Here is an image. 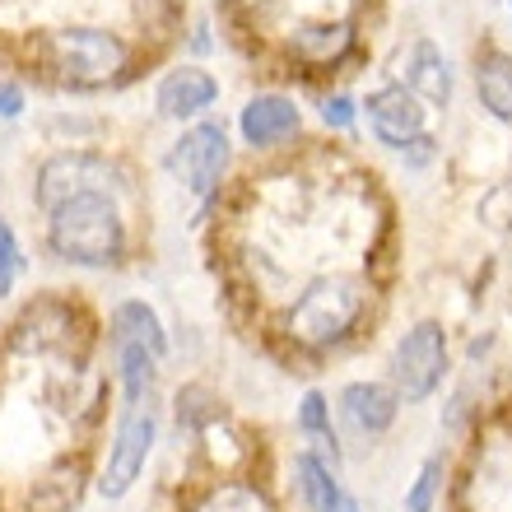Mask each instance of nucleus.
Listing matches in <instances>:
<instances>
[{"label": "nucleus", "instance_id": "35", "mask_svg": "<svg viewBox=\"0 0 512 512\" xmlns=\"http://www.w3.org/2000/svg\"><path fill=\"white\" fill-rule=\"evenodd\" d=\"M508 19H512V0H508Z\"/></svg>", "mask_w": 512, "mask_h": 512}, {"label": "nucleus", "instance_id": "1", "mask_svg": "<svg viewBox=\"0 0 512 512\" xmlns=\"http://www.w3.org/2000/svg\"><path fill=\"white\" fill-rule=\"evenodd\" d=\"M382 284L368 266H326L298 280L266 312L261 336L266 350L289 368L331 364L354 345H364L378 326Z\"/></svg>", "mask_w": 512, "mask_h": 512}, {"label": "nucleus", "instance_id": "23", "mask_svg": "<svg viewBox=\"0 0 512 512\" xmlns=\"http://www.w3.org/2000/svg\"><path fill=\"white\" fill-rule=\"evenodd\" d=\"M191 512H275L270 494L243 475H215V485L191 503Z\"/></svg>", "mask_w": 512, "mask_h": 512}, {"label": "nucleus", "instance_id": "22", "mask_svg": "<svg viewBox=\"0 0 512 512\" xmlns=\"http://www.w3.org/2000/svg\"><path fill=\"white\" fill-rule=\"evenodd\" d=\"M289 480H294V494L308 512H322L326 503L345 489L340 485V471H331L326 461H317L308 447H298L294 457H289Z\"/></svg>", "mask_w": 512, "mask_h": 512}, {"label": "nucleus", "instance_id": "21", "mask_svg": "<svg viewBox=\"0 0 512 512\" xmlns=\"http://www.w3.org/2000/svg\"><path fill=\"white\" fill-rule=\"evenodd\" d=\"M42 140L52 149H66V145H108L112 122L98 117V112H84V108H56L52 117H42Z\"/></svg>", "mask_w": 512, "mask_h": 512}, {"label": "nucleus", "instance_id": "13", "mask_svg": "<svg viewBox=\"0 0 512 512\" xmlns=\"http://www.w3.org/2000/svg\"><path fill=\"white\" fill-rule=\"evenodd\" d=\"M387 75L396 84H405L424 108H433V117H443V112L457 103V66H452V56L443 52V42L429 38V33L405 38L401 47L391 52Z\"/></svg>", "mask_w": 512, "mask_h": 512}, {"label": "nucleus", "instance_id": "12", "mask_svg": "<svg viewBox=\"0 0 512 512\" xmlns=\"http://www.w3.org/2000/svg\"><path fill=\"white\" fill-rule=\"evenodd\" d=\"M331 405H336V433L345 438V447L382 443V438L396 433V424L405 415V401L382 373L378 378H345L331 391Z\"/></svg>", "mask_w": 512, "mask_h": 512}, {"label": "nucleus", "instance_id": "28", "mask_svg": "<svg viewBox=\"0 0 512 512\" xmlns=\"http://www.w3.org/2000/svg\"><path fill=\"white\" fill-rule=\"evenodd\" d=\"M391 159H396V168H401V173H429L433 163L443 159V135H438V131L415 135V140H405Z\"/></svg>", "mask_w": 512, "mask_h": 512}, {"label": "nucleus", "instance_id": "24", "mask_svg": "<svg viewBox=\"0 0 512 512\" xmlns=\"http://www.w3.org/2000/svg\"><path fill=\"white\" fill-rule=\"evenodd\" d=\"M447 489V457L443 452H429L419 461V471L410 475V485L401 494V512H438Z\"/></svg>", "mask_w": 512, "mask_h": 512}, {"label": "nucleus", "instance_id": "2", "mask_svg": "<svg viewBox=\"0 0 512 512\" xmlns=\"http://www.w3.org/2000/svg\"><path fill=\"white\" fill-rule=\"evenodd\" d=\"M149 47L154 42L135 38L117 24H94V19H70L56 28L28 33L24 52L47 84L61 94H122L145 75Z\"/></svg>", "mask_w": 512, "mask_h": 512}, {"label": "nucleus", "instance_id": "3", "mask_svg": "<svg viewBox=\"0 0 512 512\" xmlns=\"http://www.w3.org/2000/svg\"><path fill=\"white\" fill-rule=\"evenodd\" d=\"M135 205L117 196H75L42 215V247L56 266L84 275H122L140 256Z\"/></svg>", "mask_w": 512, "mask_h": 512}, {"label": "nucleus", "instance_id": "26", "mask_svg": "<svg viewBox=\"0 0 512 512\" xmlns=\"http://www.w3.org/2000/svg\"><path fill=\"white\" fill-rule=\"evenodd\" d=\"M28 275V252H24V238L14 229L10 219L0 215V303L19 289V280Z\"/></svg>", "mask_w": 512, "mask_h": 512}, {"label": "nucleus", "instance_id": "18", "mask_svg": "<svg viewBox=\"0 0 512 512\" xmlns=\"http://www.w3.org/2000/svg\"><path fill=\"white\" fill-rule=\"evenodd\" d=\"M471 89H475V103H480V112H485L489 122L512 126V52L508 47H499V42L475 47Z\"/></svg>", "mask_w": 512, "mask_h": 512}, {"label": "nucleus", "instance_id": "19", "mask_svg": "<svg viewBox=\"0 0 512 512\" xmlns=\"http://www.w3.org/2000/svg\"><path fill=\"white\" fill-rule=\"evenodd\" d=\"M163 415H173L177 433H182L187 443H196L210 424H219V419L229 415V401L219 396L215 382L187 378V382H177L173 387V396H168V405H163Z\"/></svg>", "mask_w": 512, "mask_h": 512}, {"label": "nucleus", "instance_id": "30", "mask_svg": "<svg viewBox=\"0 0 512 512\" xmlns=\"http://www.w3.org/2000/svg\"><path fill=\"white\" fill-rule=\"evenodd\" d=\"M28 117V89L14 75H0V122H24Z\"/></svg>", "mask_w": 512, "mask_h": 512}, {"label": "nucleus", "instance_id": "10", "mask_svg": "<svg viewBox=\"0 0 512 512\" xmlns=\"http://www.w3.org/2000/svg\"><path fill=\"white\" fill-rule=\"evenodd\" d=\"M219 103H224V80L210 70V61L177 56L149 84V117L173 126V131L205 122V117H219Z\"/></svg>", "mask_w": 512, "mask_h": 512}, {"label": "nucleus", "instance_id": "7", "mask_svg": "<svg viewBox=\"0 0 512 512\" xmlns=\"http://www.w3.org/2000/svg\"><path fill=\"white\" fill-rule=\"evenodd\" d=\"M452 331L443 317H415L410 326H401L387 345L382 359V378L396 387V396L410 405H429L433 396H443V387L452 382Z\"/></svg>", "mask_w": 512, "mask_h": 512}, {"label": "nucleus", "instance_id": "6", "mask_svg": "<svg viewBox=\"0 0 512 512\" xmlns=\"http://www.w3.org/2000/svg\"><path fill=\"white\" fill-rule=\"evenodd\" d=\"M368 56L364 24L354 14H298L275 33V61L284 75L322 89Z\"/></svg>", "mask_w": 512, "mask_h": 512}, {"label": "nucleus", "instance_id": "31", "mask_svg": "<svg viewBox=\"0 0 512 512\" xmlns=\"http://www.w3.org/2000/svg\"><path fill=\"white\" fill-rule=\"evenodd\" d=\"M210 33H215V28H210V19H196V24L182 33V52H187L191 61H210V56H215V47H219Z\"/></svg>", "mask_w": 512, "mask_h": 512}, {"label": "nucleus", "instance_id": "20", "mask_svg": "<svg viewBox=\"0 0 512 512\" xmlns=\"http://www.w3.org/2000/svg\"><path fill=\"white\" fill-rule=\"evenodd\" d=\"M312 117L326 131V140H354L364 131V112H359V94L345 84H322L312 89Z\"/></svg>", "mask_w": 512, "mask_h": 512}, {"label": "nucleus", "instance_id": "5", "mask_svg": "<svg viewBox=\"0 0 512 512\" xmlns=\"http://www.w3.org/2000/svg\"><path fill=\"white\" fill-rule=\"evenodd\" d=\"M159 173L196 205V215H201L196 224H205L219 210L224 191L233 187V173H238L233 126L224 117H205V122H191L182 131H173V140L159 154Z\"/></svg>", "mask_w": 512, "mask_h": 512}, {"label": "nucleus", "instance_id": "11", "mask_svg": "<svg viewBox=\"0 0 512 512\" xmlns=\"http://www.w3.org/2000/svg\"><path fill=\"white\" fill-rule=\"evenodd\" d=\"M94 331L84 308L66 294H47L38 303H28L14 322V350L24 354H56V359H84L80 345H94Z\"/></svg>", "mask_w": 512, "mask_h": 512}, {"label": "nucleus", "instance_id": "16", "mask_svg": "<svg viewBox=\"0 0 512 512\" xmlns=\"http://www.w3.org/2000/svg\"><path fill=\"white\" fill-rule=\"evenodd\" d=\"M108 345V364H112V396L117 405H140V401H159L163 387V359L135 340H103Z\"/></svg>", "mask_w": 512, "mask_h": 512}, {"label": "nucleus", "instance_id": "25", "mask_svg": "<svg viewBox=\"0 0 512 512\" xmlns=\"http://www.w3.org/2000/svg\"><path fill=\"white\" fill-rule=\"evenodd\" d=\"M294 429H298V438H303V443L336 429V405H331V391H326V387H303V391H298Z\"/></svg>", "mask_w": 512, "mask_h": 512}, {"label": "nucleus", "instance_id": "29", "mask_svg": "<svg viewBox=\"0 0 512 512\" xmlns=\"http://www.w3.org/2000/svg\"><path fill=\"white\" fill-rule=\"evenodd\" d=\"M471 415H475V387H471V382H461V387L447 391L443 415H438V429H443L447 438H457V433L471 424Z\"/></svg>", "mask_w": 512, "mask_h": 512}, {"label": "nucleus", "instance_id": "27", "mask_svg": "<svg viewBox=\"0 0 512 512\" xmlns=\"http://www.w3.org/2000/svg\"><path fill=\"white\" fill-rule=\"evenodd\" d=\"M475 219H480V229L508 238L512 233V177L489 182V187L480 191V201H475Z\"/></svg>", "mask_w": 512, "mask_h": 512}, {"label": "nucleus", "instance_id": "34", "mask_svg": "<svg viewBox=\"0 0 512 512\" xmlns=\"http://www.w3.org/2000/svg\"><path fill=\"white\" fill-rule=\"evenodd\" d=\"M508 168H512V145H508Z\"/></svg>", "mask_w": 512, "mask_h": 512}, {"label": "nucleus", "instance_id": "4", "mask_svg": "<svg viewBox=\"0 0 512 512\" xmlns=\"http://www.w3.org/2000/svg\"><path fill=\"white\" fill-rule=\"evenodd\" d=\"M75 196H117L126 205L145 201V177L135 159L117 145H66L47 149L33 168H28V201L38 215L56 210L61 201Z\"/></svg>", "mask_w": 512, "mask_h": 512}, {"label": "nucleus", "instance_id": "9", "mask_svg": "<svg viewBox=\"0 0 512 512\" xmlns=\"http://www.w3.org/2000/svg\"><path fill=\"white\" fill-rule=\"evenodd\" d=\"M233 140L256 163L294 154L298 145H308V108H303V98L294 89H284V84L252 89L233 112Z\"/></svg>", "mask_w": 512, "mask_h": 512}, {"label": "nucleus", "instance_id": "8", "mask_svg": "<svg viewBox=\"0 0 512 512\" xmlns=\"http://www.w3.org/2000/svg\"><path fill=\"white\" fill-rule=\"evenodd\" d=\"M163 438V401H140V405H117V419L108 429V452L94 471L98 499L122 503L140 480H145L149 461L159 452Z\"/></svg>", "mask_w": 512, "mask_h": 512}, {"label": "nucleus", "instance_id": "14", "mask_svg": "<svg viewBox=\"0 0 512 512\" xmlns=\"http://www.w3.org/2000/svg\"><path fill=\"white\" fill-rule=\"evenodd\" d=\"M359 112H364V131L382 154H396L405 140L433 131V108H424L405 84H396L391 75H382L378 84H368L359 94Z\"/></svg>", "mask_w": 512, "mask_h": 512}, {"label": "nucleus", "instance_id": "33", "mask_svg": "<svg viewBox=\"0 0 512 512\" xmlns=\"http://www.w3.org/2000/svg\"><path fill=\"white\" fill-rule=\"evenodd\" d=\"M322 512H364V503H359V494H350V489H340L336 499L326 503Z\"/></svg>", "mask_w": 512, "mask_h": 512}, {"label": "nucleus", "instance_id": "17", "mask_svg": "<svg viewBox=\"0 0 512 512\" xmlns=\"http://www.w3.org/2000/svg\"><path fill=\"white\" fill-rule=\"evenodd\" d=\"M103 340H135V345L159 354L163 364L173 359V326L163 322V312L140 294H126L112 303L108 317H103Z\"/></svg>", "mask_w": 512, "mask_h": 512}, {"label": "nucleus", "instance_id": "32", "mask_svg": "<svg viewBox=\"0 0 512 512\" xmlns=\"http://www.w3.org/2000/svg\"><path fill=\"white\" fill-rule=\"evenodd\" d=\"M494 340H499L494 331H485V336H475L471 345H466V364H485L489 350H494Z\"/></svg>", "mask_w": 512, "mask_h": 512}, {"label": "nucleus", "instance_id": "15", "mask_svg": "<svg viewBox=\"0 0 512 512\" xmlns=\"http://www.w3.org/2000/svg\"><path fill=\"white\" fill-rule=\"evenodd\" d=\"M94 485V466H89V452H61L33 475L28 485L24 512H80L84 494Z\"/></svg>", "mask_w": 512, "mask_h": 512}]
</instances>
